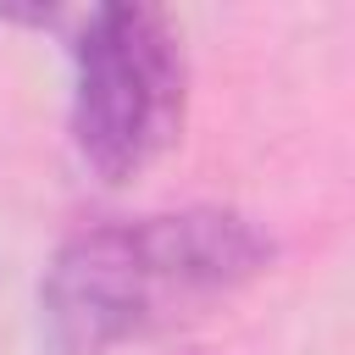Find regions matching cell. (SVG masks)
I'll return each mask as SVG.
<instances>
[{
    "mask_svg": "<svg viewBox=\"0 0 355 355\" xmlns=\"http://www.w3.org/2000/svg\"><path fill=\"white\" fill-rule=\"evenodd\" d=\"M272 255V233L227 205L83 227L39 277V344L44 355H111L239 294Z\"/></svg>",
    "mask_w": 355,
    "mask_h": 355,
    "instance_id": "1",
    "label": "cell"
},
{
    "mask_svg": "<svg viewBox=\"0 0 355 355\" xmlns=\"http://www.w3.org/2000/svg\"><path fill=\"white\" fill-rule=\"evenodd\" d=\"M189 50L161 6H94L72 39V150L100 183H133L183 133Z\"/></svg>",
    "mask_w": 355,
    "mask_h": 355,
    "instance_id": "2",
    "label": "cell"
}]
</instances>
